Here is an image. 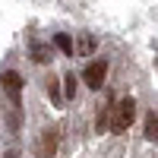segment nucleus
Listing matches in <instances>:
<instances>
[{
	"mask_svg": "<svg viewBox=\"0 0 158 158\" xmlns=\"http://www.w3.org/2000/svg\"><path fill=\"white\" fill-rule=\"evenodd\" d=\"M63 82H67V98H73V95H76V76L67 73V76H63Z\"/></svg>",
	"mask_w": 158,
	"mask_h": 158,
	"instance_id": "1a4fd4ad",
	"label": "nucleus"
},
{
	"mask_svg": "<svg viewBox=\"0 0 158 158\" xmlns=\"http://www.w3.org/2000/svg\"><path fill=\"white\" fill-rule=\"evenodd\" d=\"M48 92H51V98H60V92H57V82H54V79H48Z\"/></svg>",
	"mask_w": 158,
	"mask_h": 158,
	"instance_id": "9d476101",
	"label": "nucleus"
},
{
	"mask_svg": "<svg viewBox=\"0 0 158 158\" xmlns=\"http://www.w3.org/2000/svg\"><path fill=\"white\" fill-rule=\"evenodd\" d=\"M32 57H35V63H48V60H51V48L41 44V41H35V44H32Z\"/></svg>",
	"mask_w": 158,
	"mask_h": 158,
	"instance_id": "423d86ee",
	"label": "nucleus"
},
{
	"mask_svg": "<svg viewBox=\"0 0 158 158\" xmlns=\"http://www.w3.org/2000/svg\"><path fill=\"white\" fill-rule=\"evenodd\" d=\"M133 120H136V101L133 98H120L111 108V114H108V127L114 130V133H127Z\"/></svg>",
	"mask_w": 158,
	"mask_h": 158,
	"instance_id": "f257e3e1",
	"label": "nucleus"
},
{
	"mask_svg": "<svg viewBox=\"0 0 158 158\" xmlns=\"http://www.w3.org/2000/svg\"><path fill=\"white\" fill-rule=\"evenodd\" d=\"M155 127H158V120H155V111H152V114L146 117V139H152V142H155V136H158Z\"/></svg>",
	"mask_w": 158,
	"mask_h": 158,
	"instance_id": "6e6552de",
	"label": "nucleus"
},
{
	"mask_svg": "<svg viewBox=\"0 0 158 158\" xmlns=\"http://www.w3.org/2000/svg\"><path fill=\"white\" fill-rule=\"evenodd\" d=\"M6 158H19V152H6Z\"/></svg>",
	"mask_w": 158,
	"mask_h": 158,
	"instance_id": "9b49d317",
	"label": "nucleus"
},
{
	"mask_svg": "<svg viewBox=\"0 0 158 158\" xmlns=\"http://www.w3.org/2000/svg\"><path fill=\"white\" fill-rule=\"evenodd\" d=\"M104 76H108V63H104V60H92L85 67V73H82V79H85L89 89H101Z\"/></svg>",
	"mask_w": 158,
	"mask_h": 158,
	"instance_id": "f03ea898",
	"label": "nucleus"
},
{
	"mask_svg": "<svg viewBox=\"0 0 158 158\" xmlns=\"http://www.w3.org/2000/svg\"><path fill=\"white\" fill-rule=\"evenodd\" d=\"M92 51H95V38H92V35H82V38H79V41H76L73 54H76V57H89Z\"/></svg>",
	"mask_w": 158,
	"mask_h": 158,
	"instance_id": "39448f33",
	"label": "nucleus"
},
{
	"mask_svg": "<svg viewBox=\"0 0 158 158\" xmlns=\"http://www.w3.org/2000/svg\"><path fill=\"white\" fill-rule=\"evenodd\" d=\"M54 152H57V127H48L44 136H41V155L51 158Z\"/></svg>",
	"mask_w": 158,
	"mask_h": 158,
	"instance_id": "20e7f679",
	"label": "nucleus"
},
{
	"mask_svg": "<svg viewBox=\"0 0 158 158\" xmlns=\"http://www.w3.org/2000/svg\"><path fill=\"white\" fill-rule=\"evenodd\" d=\"M0 82H3V89L10 92V98H13V104H19V92H22V76L19 73H3V79H0Z\"/></svg>",
	"mask_w": 158,
	"mask_h": 158,
	"instance_id": "7ed1b4c3",
	"label": "nucleus"
},
{
	"mask_svg": "<svg viewBox=\"0 0 158 158\" xmlns=\"http://www.w3.org/2000/svg\"><path fill=\"white\" fill-rule=\"evenodd\" d=\"M54 44H57L67 57H73V38H70V35H54Z\"/></svg>",
	"mask_w": 158,
	"mask_h": 158,
	"instance_id": "0eeeda50",
	"label": "nucleus"
}]
</instances>
